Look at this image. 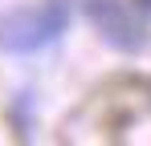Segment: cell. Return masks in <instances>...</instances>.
I'll use <instances>...</instances> for the list:
<instances>
[{"label":"cell","instance_id":"6da1fadb","mask_svg":"<svg viewBox=\"0 0 151 146\" xmlns=\"http://www.w3.org/2000/svg\"><path fill=\"white\" fill-rule=\"evenodd\" d=\"M70 24V12L61 0L53 4H37V8H21L12 16L0 21V49L8 53H37V49L53 45Z\"/></svg>","mask_w":151,"mask_h":146}]
</instances>
